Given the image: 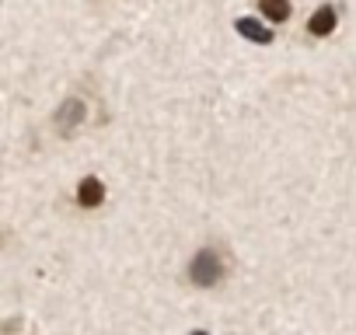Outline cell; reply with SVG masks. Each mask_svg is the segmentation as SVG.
<instances>
[{"instance_id": "6da1fadb", "label": "cell", "mask_w": 356, "mask_h": 335, "mask_svg": "<svg viewBox=\"0 0 356 335\" xmlns=\"http://www.w3.org/2000/svg\"><path fill=\"white\" fill-rule=\"evenodd\" d=\"M189 279L196 283V286H217L220 279H224V259L217 255V248H200L196 255H193V262H189Z\"/></svg>"}, {"instance_id": "277c9868", "label": "cell", "mask_w": 356, "mask_h": 335, "mask_svg": "<svg viewBox=\"0 0 356 335\" xmlns=\"http://www.w3.org/2000/svg\"><path fill=\"white\" fill-rule=\"evenodd\" d=\"M234 28H238V35H245L248 42H259V46H269V42H273V28H266L259 18H238Z\"/></svg>"}, {"instance_id": "7a4b0ae2", "label": "cell", "mask_w": 356, "mask_h": 335, "mask_svg": "<svg viewBox=\"0 0 356 335\" xmlns=\"http://www.w3.org/2000/svg\"><path fill=\"white\" fill-rule=\"evenodd\" d=\"M81 122H84V101H81V98H67V101L60 105V112L53 115V126H56L63 136H70Z\"/></svg>"}, {"instance_id": "5b68a950", "label": "cell", "mask_w": 356, "mask_h": 335, "mask_svg": "<svg viewBox=\"0 0 356 335\" xmlns=\"http://www.w3.org/2000/svg\"><path fill=\"white\" fill-rule=\"evenodd\" d=\"M335 22H339V15H335V8H318L314 15H311V22H307V32L311 35H318V39H325V35H332L335 32Z\"/></svg>"}, {"instance_id": "3957f363", "label": "cell", "mask_w": 356, "mask_h": 335, "mask_svg": "<svg viewBox=\"0 0 356 335\" xmlns=\"http://www.w3.org/2000/svg\"><path fill=\"white\" fill-rule=\"evenodd\" d=\"M77 203H81L84 210L102 206V203H105V186H102V179H95V175L81 179V186H77Z\"/></svg>"}, {"instance_id": "52a82bcc", "label": "cell", "mask_w": 356, "mask_h": 335, "mask_svg": "<svg viewBox=\"0 0 356 335\" xmlns=\"http://www.w3.org/2000/svg\"><path fill=\"white\" fill-rule=\"evenodd\" d=\"M193 335H207V332H193Z\"/></svg>"}, {"instance_id": "8992f818", "label": "cell", "mask_w": 356, "mask_h": 335, "mask_svg": "<svg viewBox=\"0 0 356 335\" xmlns=\"http://www.w3.org/2000/svg\"><path fill=\"white\" fill-rule=\"evenodd\" d=\"M259 8L273 25H283L290 18V0H259Z\"/></svg>"}]
</instances>
